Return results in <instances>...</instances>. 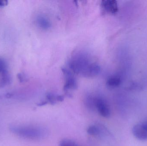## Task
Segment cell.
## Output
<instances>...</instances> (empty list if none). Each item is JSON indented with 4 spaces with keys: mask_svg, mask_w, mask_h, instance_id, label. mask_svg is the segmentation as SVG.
<instances>
[{
    "mask_svg": "<svg viewBox=\"0 0 147 146\" xmlns=\"http://www.w3.org/2000/svg\"><path fill=\"white\" fill-rule=\"evenodd\" d=\"M17 78L20 82H23L26 79V77L22 73H19L17 75Z\"/></svg>",
    "mask_w": 147,
    "mask_h": 146,
    "instance_id": "cell-14",
    "label": "cell"
},
{
    "mask_svg": "<svg viewBox=\"0 0 147 146\" xmlns=\"http://www.w3.org/2000/svg\"><path fill=\"white\" fill-rule=\"evenodd\" d=\"M47 103H48V102H47V101H42L41 103L38 104L37 105L38 106H43V105H46Z\"/></svg>",
    "mask_w": 147,
    "mask_h": 146,
    "instance_id": "cell-16",
    "label": "cell"
},
{
    "mask_svg": "<svg viewBox=\"0 0 147 146\" xmlns=\"http://www.w3.org/2000/svg\"><path fill=\"white\" fill-rule=\"evenodd\" d=\"M11 78L8 71L0 73V87H3L9 85Z\"/></svg>",
    "mask_w": 147,
    "mask_h": 146,
    "instance_id": "cell-8",
    "label": "cell"
},
{
    "mask_svg": "<svg viewBox=\"0 0 147 146\" xmlns=\"http://www.w3.org/2000/svg\"><path fill=\"white\" fill-rule=\"evenodd\" d=\"M105 10L109 13H115L118 10L117 3L115 1H104L102 3Z\"/></svg>",
    "mask_w": 147,
    "mask_h": 146,
    "instance_id": "cell-5",
    "label": "cell"
},
{
    "mask_svg": "<svg viewBox=\"0 0 147 146\" xmlns=\"http://www.w3.org/2000/svg\"><path fill=\"white\" fill-rule=\"evenodd\" d=\"M8 3V1L6 0H0V7H4L7 6Z\"/></svg>",
    "mask_w": 147,
    "mask_h": 146,
    "instance_id": "cell-15",
    "label": "cell"
},
{
    "mask_svg": "<svg viewBox=\"0 0 147 146\" xmlns=\"http://www.w3.org/2000/svg\"><path fill=\"white\" fill-rule=\"evenodd\" d=\"M133 135L138 139L147 140V121L140 122L132 128Z\"/></svg>",
    "mask_w": 147,
    "mask_h": 146,
    "instance_id": "cell-2",
    "label": "cell"
},
{
    "mask_svg": "<svg viewBox=\"0 0 147 146\" xmlns=\"http://www.w3.org/2000/svg\"><path fill=\"white\" fill-rule=\"evenodd\" d=\"M63 72L65 76V85L64 87V90L66 91L69 90H73L77 88V81L76 79L74 77L72 73L68 69H62Z\"/></svg>",
    "mask_w": 147,
    "mask_h": 146,
    "instance_id": "cell-4",
    "label": "cell"
},
{
    "mask_svg": "<svg viewBox=\"0 0 147 146\" xmlns=\"http://www.w3.org/2000/svg\"><path fill=\"white\" fill-rule=\"evenodd\" d=\"M121 78L117 75L112 76L109 78L106 82V85L109 87L111 88L117 87L121 84Z\"/></svg>",
    "mask_w": 147,
    "mask_h": 146,
    "instance_id": "cell-10",
    "label": "cell"
},
{
    "mask_svg": "<svg viewBox=\"0 0 147 146\" xmlns=\"http://www.w3.org/2000/svg\"><path fill=\"white\" fill-rule=\"evenodd\" d=\"M22 136L28 139H39L45 137L47 132L43 129L34 127H26L21 129Z\"/></svg>",
    "mask_w": 147,
    "mask_h": 146,
    "instance_id": "cell-1",
    "label": "cell"
},
{
    "mask_svg": "<svg viewBox=\"0 0 147 146\" xmlns=\"http://www.w3.org/2000/svg\"><path fill=\"white\" fill-rule=\"evenodd\" d=\"M47 102L51 105H54L57 102H62L64 99V97L62 95H56L53 93H49L46 96Z\"/></svg>",
    "mask_w": 147,
    "mask_h": 146,
    "instance_id": "cell-9",
    "label": "cell"
},
{
    "mask_svg": "<svg viewBox=\"0 0 147 146\" xmlns=\"http://www.w3.org/2000/svg\"><path fill=\"white\" fill-rule=\"evenodd\" d=\"M6 71H7V63L3 59L0 58V73Z\"/></svg>",
    "mask_w": 147,
    "mask_h": 146,
    "instance_id": "cell-13",
    "label": "cell"
},
{
    "mask_svg": "<svg viewBox=\"0 0 147 146\" xmlns=\"http://www.w3.org/2000/svg\"><path fill=\"white\" fill-rule=\"evenodd\" d=\"M105 128H102L97 125H92L90 126L87 129V133L88 134L92 136H101L105 133L106 130L104 131Z\"/></svg>",
    "mask_w": 147,
    "mask_h": 146,
    "instance_id": "cell-7",
    "label": "cell"
},
{
    "mask_svg": "<svg viewBox=\"0 0 147 146\" xmlns=\"http://www.w3.org/2000/svg\"><path fill=\"white\" fill-rule=\"evenodd\" d=\"M100 71V67L95 63H92L88 66L82 75L86 77L94 76L98 74Z\"/></svg>",
    "mask_w": 147,
    "mask_h": 146,
    "instance_id": "cell-6",
    "label": "cell"
},
{
    "mask_svg": "<svg viewBox=\"0 0 147 146\" xmlns=\"http://www.w3.org/2000/svg\"><path fill=\"white\" fill-rule=\"evenodd\" d=\"M59 146H79L76 142L69 139H64L59 143Z\"/></svg>",
    "mask_w": 147,
    "mask_h": 146,
    "instance_id": "cell-12",
    "label": "cell"
},
{
    "mask_svg": "<svg viewBox=\"0 0 147 146\" xmlns=\"http://www.w3.org/2000/svg\"><path fill=\"white\" fill-rule=\"evenodd\" d=\"M37 23L39 27L44 30H47L51 27L50 21L43 16H39L37 19Z\"/></svg>",
    "mask_w": 147,
    "mask_h": 146,
    "instance_id": "cell-11",
    "label": "cell"
},
{
    "mask_svg": "<svg viewBox=\"0 0 147 146\" xmlns=\"http://www.w3.org/2000/svg\"><path fill=\"white\" fill-rule=\"evenodd\" d=\"M96 108L102 117L108 118L111 115V110L108 103L103 99L100 97L96 98Z\"/></svg>",
    "mask_w": 147,
    "mask_h": 146,
    "instance_id": "cell-3",
    "label": "cell"
}]
</instances>
